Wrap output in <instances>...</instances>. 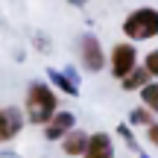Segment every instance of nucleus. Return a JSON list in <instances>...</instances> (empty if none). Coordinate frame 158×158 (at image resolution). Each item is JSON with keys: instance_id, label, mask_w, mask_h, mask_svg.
<instances>
[{"instance_id": "f257e3e1", "label": "nucleus", "mask_w": 158, "mask_h": 158, "mask_svg": "<svg viewBox=\"0 0 158 158\" xmlns=\"http://www.w3.org/2000/svg\"><path fill=\"white\" fill-rule=\"evenodd\" d=\"M59 111V97L50 85L44 82H32L27 91V100H23V114H27L29 123L35 126H47Z\"/></svg>"}, {"instance_id": "f03ea898", "label": "nucleus", "mask_w": 158, "mask_h": 158, "mask_svg": "<svg viewBox=\"0 0 158 158\" xmlns=\"http://www.w3.org/2000/svg\"><path fill=\"white\" fill-rule=\"evenodd\" d=\"M123 32L129 41H149L158 35V9L152 6H141V9L129 12L123 21Z\"/></svg>"}, {"instance_id": "7ed1b4c3", "label": "nucleus", "mask_w": 158, "mask_h": 158, "mask_svg": "<svg viewBox=\"0 0 158 158\" xmlns=\"http://www.w3.org/2000/svg\"><path fill=\"white\" fill-rule=\"evenodd\" d=\"M108 64H111V76L123 82V79L138 68V50H135V44H129V41L114 44V47H111V59H108Z\"/></svg>"}, {"instance_id": "20e7f679", "label": "nucleus", "mask_w": 158, "mask_h": 158, "mask_svg": "<svg viewBox=\"0 0 158 158\" xmlns=\"http://www.w3.org/2000/svg\"><path fill=\"white\" fill-rule=\"evenodd\" d=\"M79 59H82V68L91 70V73L102 70L106 53H102V44L97 41V35H82V41H79Z\"/></svg>"}, {"instance_id": "39448f33", "label": "nucleus", "mask_w": 158, "mask_h": 158, "mask_svg": "<svg viewBox=\"0 0 158 158\" xmlns=\"http://www.w3.org/2000/svg\"><path fill=\"white\" fill-rule=\"evenodd\" d=\"M23 129V114L18 108H0V143L18 138V132Z\"/></svg>"}, {"instance_id": "423d86ee", "label": "nucleus", "mask_w": 158, "mask_h": 158, "mask_svg": "<svg viewBox=\"0 0 158 158\" xmlns=\"http://www.w3.org/2000/svg\"><path fill=\"white\" fill-rule=\"evenodd\" d=\"M73 123H76V117L70 111H56V117L44 126V138L47 141H64V135L73 132Z\"/></svg>"}, {"instance_id": "0eeeda50", "label": "nucleus", "mask_w": 158, "mask_h": 158, "mask_svg": "<svg viewBox=\"0 0 158 158\" xmlns=\"http://www.w3.org/2000/svg\"><path fill=\"white\" fill-rule=\"evenodd\" d=\"M82 158H114V143L106 132H94Z\"/></svg>"}, {"instance_id": "6e6552de", "label": "nucleus", "mask_w": 158, "mask_h": 158, "mask_svg": "<svg viewBox=\"0 0 158 158\" xmlns=\"http://www.w3.org/2000/svg\"><path fill=\"white\" fill-rule=\"evenodd\" d=\"M88 141H91V135H85L82 129H73V132H68L64 135V141H62V149H64V155H85V149H88Z\"/></svg>"}, {"instance_id": "1a4fd4ad", "label": "nucleus", "mask_w": 158, "mask_h": 158, "mask_svg": "<svg viewBox=\"0 0 158 158\" xmlns=\"http://www.w3.org/2000/svg\"><path fill=\"white\" fill-rule=\"evenodd\" d=\"M149 82H155V79L149 76V73H147V68L141 64V68H135V70H132V73L126 76L120 85H123V91H143Z\"/></svg>"}, {"instance_id": "9d476101", "label": "nucleus", "mask_w": 158, "mask_h": 158, "mask_svg": "<svg viewBox=\"0 0 158 158\" xmlns=\"http://www.w3.org/2000/svg\"><path fill=\"white\" fill-rule=\"evenodd\" d=\"M141 102H143V108H149L152 114H158V82H149L147 88L141 91Z\"/></svg>"}, {"instance_id": "9b49d317", "label": "nucleus", "mask_w": 158, "mask_h": 158, "mask_svg": "<svg viewBox=\"0 0 158 158\" xmlns=\"http://www.w3.org/2000/svg\"><path fill=\"white\" fill-rule=\"evenodd\" d=\"M50 79H53V85H56V88H62V91H64V94H70V97H76V94H79L76 82H73V79H68L64 73H59V70H50Z\"/></svg>"}, {"instance_id": "f8f14e48", "label": "nucleus", "mask_w": 158, "mask_h": 158, "mask_svg": "<svg viewBox=\"0 0 158 158\" xmlns=\"http://www.w3.org/2000/svg\"><path fill=\"white\" fill-rule=\"evenodd\" d=\"M129 123H132V126H147V129H149V126H152L155 120H152V111L141 106V108H135V111L129 114Z\"/></svg>"}, {"instance_id": "ddd939ff", "label": "nucleus", "mask_w": 158, "mask_h": 158, "mask_svg": "<svg viewBox=\"0 0 158 158\" xmlns=\"http://www.w3.org/2000/svg\"><path fill=\"white\" fill-rule=\"evenodd\" d=\"M143 68H147V73L158 82V50H152V53H147V59H143Z\"/></svg>"}, {"instance_id": "4468645a", "label": "nucleus", "mask_w": 158, "mask_h": 158, "mask_svg": "<svg viewBox=\"0 0 158 158\" xmlns=\"http://www.w3.org/2000/svg\"><path fill=\"white\" fill-rule=\"evenodd\" d=\"M147 141H149V143H152V147L158 149V120H155V123L147 129Z\"/></svg>"}, {"instance_id": "2eb2a0df", "label": "nucleus", "mask_w": 158, "mask_h": 158, "mask_svg": "<svg viewBox=\"0 0 158 158\" xmlns=\"http://www.w3.org/2000/svg\"><path fill=\"white\" fill-rule=\"evenodd\" d=\"M70 3H76V6H82V3H85V0H70Z\"/></svg>"}]
</instances>
